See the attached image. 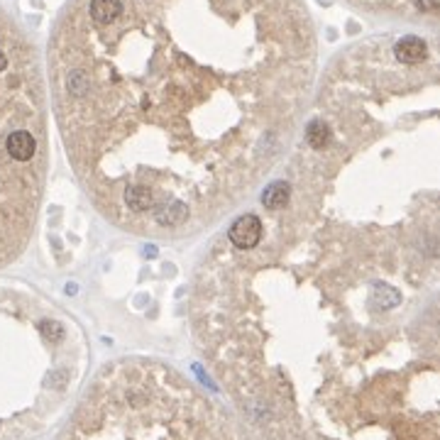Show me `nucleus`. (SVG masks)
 Segmentation results:
<instances>
[{"mask_svg": "<svg viewBox=\"0 0 440 440\" xmlns=\"http://www.w3.org/2000/svg\"><path fill=\"white\" fill-rule=\"evenodd\" d=\"M230 242L240 250H252L262 240V220L257 216H242L230 225Z\"/></svg>", "mask_w": 440, "mask_h": 440, "instance_id": "1", "label": "nucleus"}, {"mask_svg": "<svg viewBox=\"0 0 440 440\" xmlns=\"http://www.w3.org/2000/svg\"><path fill=\"white\" fill-rule=\"evenodd\" d=\"M5 152L10 157L12 162H20V164H27L34 154H37V139L30 130L25 128H17L8 135L5 139Z\"/></svg>", "mask_w": 440, "mask_h": 440, "instance_id": "2", "label": "nucleus"}, {"mask_svg": "<svg viewBox=\"0 0 440 440\" xmlns=\"http://www.w3.org/2000/svg\"><path fill=\"white\" fill-rule=\"evenodd\" d=\"M394 51H396V59L402 64H418L428 56V45H426L421 37L408 34V37H402L396 42Z\"/></svg>", "mask_w": 440, "mask_h": 440, "instance_id": "3", "label": "nucleus"}, {"mask_svg": "<svg viewBox=\"0 0 440 440\" xmlns=\"http://www.w3.org/2000/svg\"><path fill=\"white\" fill-rule=\"evenodd\" d=\"M291 198V186L289 181H274L269 184L267 189L262 191V206L269 208V211H279L284 208Z\"/></svg>", "mask_w": 440, "mask_h": 440, "instance_id": "4", "label": "nucleus"}, {"mask_svg": "<svg viewBox=\"0 0 440 440\" xmlns=\"http://www.w3.org/2000/svg\"><path fill=\"white\" fill-rule=\"evenodd\" d=\"M330 137H333V132H330L328 123H323V120H313V123L306 125V142L313 150H323L330 142Z\"/></svg>", "mask_w": 440, "mask_h": 440, "instance_id": "5", "label": "nucleus"}, {"mask_svg": "<svg viewBox=\"0 0 440 440\" xmlns=\"http://www.w3.org/2000/svg\"><path fill=\"white\" fill-rule=\"evenodd\" d=\"M42 333H45V335H56V340H59V338H64V330H62V325H59V323H54V321H49V323H47V321H45V323H42Z\"/></svg>", "mask_w": 440, "mask_h": 440, "instance_id": "6", "label": "nucleus"}, {"mask_svg": "<svg viewBox=\"0 0 440 440\" xmlns=\"http://www.w3.org/2000/svg\"><path fill=\"white\" fill-rule=\"evenodd\" d=\"M8 64H10V62H8V56H5V51L0 49V73L5 71V69H8Z\"/></svg>", "mask_w": 440, "mask_h": 440, "instance_id": "7", "label": "nucleus"}]
</instances>
